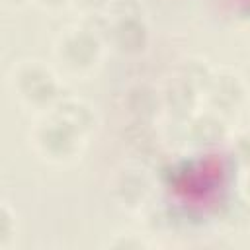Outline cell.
<instances>
[{
    "label": "cell",
    "instance_id": "6da1fadb",
    "mask_svg": "<svg viewBox=\"0 0 250 250\" xmlns=\"http://www.w3.org/2000/svg\"><path fill=\"white\" fill-rule=\"evenodd\" d=\"M100 21L90 18L92 23L105 39V45L123 57H137L146 51L150 41V29L141 10L129 0L111 2Z\"/></svg>",
    "mask_w": 250,
    "mask_h": 250
},
{
    "label": "cell",
    "instance_id": "7a4b0ae2",
    "mask_svg": "<svg viewBox=\"0 0 250 250\" xmlns=\"http://www.w3.org/2000/svg\"><path fill=\"white\" fill-rule=\"evenodd\" d=\"M8 84L14 98L23 107L35 111L47 113L61 98H64L57 74L41 61H21L14 64Z\"/></svg>",
    "mask_w": 250,
    "mask_h": 250
},
{
    "label": "cell",
    "instance_id": "3957f363",
    "mask_svg": "<svg viewBox=\"0 0 250 250\" xmlns=\"http://www.w3.org/2000/svg\"><path fill=\"white\" fill-rule=\"evenodd\" d=\"M104 35L92 25H70L55 41V59L62 70L74 76H86L98 68L104 55Z\"/></svg>",
    "mask_w": 250,
    "mask_h": 250
},
{
    "label": "cell",
    "instance_id": "277c9868",
    "mask_svg": "<svg viewBox=\"0 0 250 250\" xmlns=\"http://www.w3.org/2000/svg\"><path fill=\"white\" fill-rule=\"evenodd\" d=\"M84 137L59 117L45 113L29 129V145L37 156L51 164H68L78 158Z\"/></svg>",
    "mask_w": 250,
    "mask_h": 250
},
{
    "label": "cell",
    "instance_id": "5b68a950",
    "mask_svg": "<svg viewBox=\"0 0 250 250\" xmlns=\"http://www.w3.org/2000/svg\"><path fill=\"white\" fill-rule=\"evenodd\" d=\"M203 100L209 109L229 119L240 113L242 107L246 105L248 88L238 72L229 70V68L213 70V76L203 92Z\"/></svg>",
    "mask_w": 250,
    "mask_h": 250
},
{
    "label": "cell",
    "instance_id": "8992f818",
    "mask_svg": "<svg viewBox=\"0 0 250 250\" xmlns=\"http://www.w3.org/2000/svg\"><path fill=\"white\" fill-rule=\"evenodd\" d=\"M186 135H188V141L199 150H215L230 139L227 117H223L221 113L209 107L197 109L188 119Z\"/></svg>",
    "mask_w": 250,
    "mask_h": 250
},
{
    "label": "cell",
    "instance_id": "52a82bcc",
    "mask_svg": "<svg viewBox=\"0 0 250 250\" xmlns=\"http://www.w3.org/2000/svg\"><path fill=\"white\" fill-rule=\"evenodd\" d=\"M111 195L123 209L137 211L150 195V180L141 168L127 166L115 174L111 182Z\"/></svg>",
    "mask_w": 250,
    "mask_h": 250
},
{
    "label": "cell",
    "instance_id": "ba28073f",
    "mask_svg": "<svg viewBox=\"0 0 250 250\" xmlns=\"http://www.w3.org/2000/svg\"><path fill=\"white\" fill-rule=\"evenodd\" d=\"M162 107V94H158L148 84H133L123 94V109L129 115L131 123H148L152 125L154 117Z\"/></svg>",
    "mask_w": 250,
    "mask_h": 250
},
{
    "label": "cell",
    "instance_id": "9c48e42d",
    "mask_svg": "<svg viewBox=\"0 0 250 250\" xmlns=\"http://www.w3.org/2000/svg\"><path fill=\"white\" fill-rule=\"evenodd\" d=\"M47 113H51V115L59 117L61 121H64L68 127H72L84 139H88V135L98 125V115H96L94 107L88 102L80 100V98H66L64 96Z\"/></svg>",
    "mask_w": 250,
    "mask_h": 250
},
{
    "label": "cell",
    "instance_id": "30bf717a",
    "mask_svg": "<svg viewBox=\"0 0 250 250\" xmlns=\"http://www.w3.org/2000/svg\"><path fill=\"white\" fill-rule=\"evenodd\" d=\"M201 100H203V96L199 92H195L189 84H186L178 76L162 92V107L168 109V113L174 115L176 119H186L188 121L197 111Z\"/></svg>",
    "mask_w": 250,
    "mask_h": 250
},
{
    "label": "cell",
    "instance_id": "8fae6325",
    "mask_svg": "<svg viewBox=\"0 0 250 250\" xmlns=\"http://www.w3.org/2000/svg\"><path fill=\"white\" fill-rule=\"evenodd\" d=\"M213 70L215 68H211L207 64V61H203L199 57H191L182 62V66L178 70V78H182L186 84H189L195 92H199L203 96V92L213 76Z\"/></svg>",
    "mask_w": 250,
    "mask_h": 250
},
{
    "label": "cell",
    "instance_id": "7c38bea8",
    "mask_svg": "<svg viewBox=\"0 0 250 250\" xmlns=\"http://www.w3.org/2000/svg\"><path fill=\"white\" fill-rule=\"evenodd\" d=\"M18 234V221L16 211L10 207L8 201H2L0 205V250H6L12 246Z\"/></svg>",
    "mask_w": 250,
    "mask_h": 250
},
{
    "label": "cell",
    "instance_id": "4fadbf2b",
    "mask_svg": "<svg viewBox=\"0 0 250 250\" xmlns=\"http://www.w3.org/2000/svg\"><path fill=\"white\" fill-rule=\"evenodd\" d=\"M230 156L234 164L246 172H250V129L238 131L234 137H230Z\"/></svg>",
    "mask_w": 250,
    "mask_h": 250
},
{
    "label": "cell",
    "instance_id": "5bb4252c",
    "mask_svg": "<svg viewBox=\"0 0 250 250\" xmlns=\"http://www.w3.org/2000/svg\"><path fill=\"white\" fill-rule=\"evenodd\" d=\"M70 4L84 16H96L105 12L111 0H70Z\"/></svg>",
    "mask_w": 250,
    "mask_h": 250
},
{
    "label": "cell",
    "instance_id": "9a60e30c",
    "mask_svg": "<svg viewBox=\"0 0 250 250\" xmlns=\"http://www.w3.org/2000/svg\"><path fill=\"white\" fill-rule=\"evenodd\" d=\"M109 246H113V248H133V250H139V248H146L148 244L143 238H139L137 234L127 232V234H119Z\"/></svg>",
    "mask_w": 250,
    "mask_h": 250
},
{
    "label": "cell",
    "instance_id": "2e32d148",
    "mask_svg": "<svg viewBox=\"0 0 250 250\" xmlns=\"http://www.w3.org/2000/svg\"><path fill=\"white\" fill-rule=\"evenodd\" d=\"M232 10H236V18L250 23V0H232Z\"/></svg>",
    "mask_w": 250,
    "mask_h": 250
},
{
    "label": "cell",
    "instance_id": "e0dca14e",
    "mask_svg": "<svg viewBox=\"0 0 250 250\" xmlns=\"http://www.w3.org/2000/svg\"><path fill=\"white\" fill-rule=\"evenodd\" d=\"M39 8L43 10H49V12H55V10H61L64 8L66 4H70V0H33Z\"/></svg>",
    "mask_w": 250,
    "mask_h": 250
},
{
    "label": "cell",
    "instance_id": "ac0fdd59",
    "mask_svg": "<svg viewBox=\"0 0 250 250\" xmlns=\"http://www.w3.org/2000/svg\"><path fill=\"white\" fill-rule=\"evenodd\" d=\"M240 195L246 199V203L250 205V172H246L244 180H242V186H240Z\"/></svg>",
    "mask_w": 250,
    "mask_h": 250
},
{
    "label": "cell",
    "instance_id": "d6986e66",
    "mask_svg": "<svg viewBox=\"0 0 250 250\" xmlns=\"http://www.w3.org/2000/svg\"><path fill=\"white\" fill-rule=\"evenodd\" d=\"M29 2H33V0H2V4L6 8H10V10H20V8L27 6Z\"/></svg>",
    "mask_w": 250,
    "mask_h": 250
}]
</instances>
